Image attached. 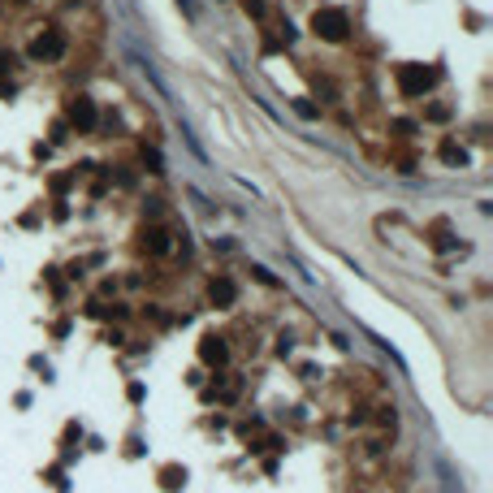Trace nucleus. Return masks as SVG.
I'll return each mask as SVG.
<instances>
[{
    "mask_svg": "<svg viewBox=\"0 0 493 493\" xmlns=\"http://www.w3.org/2000/svg\"><path fill=\"white\" fill-rule=\"evenodd\" d=\"M208 299H212L216 307H230V303L238 299V286H234L230 277H216V282H212V290H208Z\"/></svg>",
    "mask_w": 493,
    "mask_h": 493,
    "instance_id": "obj_6",
    "label": "nucleus"
},
{
    "mask_svg": "<svg viewBox=\"0 0 493 493\" xmlns=\"http://www.w3.org/2000/svg\"><path fill=\"white\" fill-rule=\"evenodd\" d=\"M251 272H255V277H260L264 286H277V277H272V272H268V268H251Z\"/></svg>",
    "mask_w": 493,
    "mask_h": 493,
    "instance_id": "obj_14",
    "label": "nucleus"
},
{
    "mask_svg": "<svg viewBox=\"0 0 493 493\" xmlns=\"http://www.w3.org/2000/svg\"><path fill=\"white\" fill-rule=\"evenodd\" d=\"M442 160H450V164H463V160H467V152H463L459 143H442Z\"/></svg>",
    "mask_w": 493,
    "mask_h": 493,
    "instance_id": "obj_8",
    "label": "nucleus"
},
{
    "mask_svg": "<svg viewBox=\"0 0 493 493\" xmlns=\"http://www.w3.org/2000/svg\"><path fill=\"white\" fill-rule=\"evenodd\" d=\"M428 122H450V108L446 104H433L428 108Z\"/></svg>",
    "mask_w": 493,
    "mask_h": 493,
    "instance_id": "obj_10",
    "label": "nucleus"
},
{
    "mask_svg": "<svg viewBox=\"0 0 493 493\" xmlns=\"http://www.w3.org/2000/svg\"><path fill=\"white\" fill-rule=\"evenodd\" d=\"M143 247L152 255H164V251H169V234H164L160 226H152V230H143Z\"/></svg>",
    "mask_w": 493,
    "mask_h": 493,
    "instance_id": "obj_7",
    "label": "nucleus"
},
{
    "mask_svg": "<svg viewBox=\"0 0 493 493\" xmlns=\"http://www.w3.org/2000/svg\"><path fill=\"white\" fill-rule=\"evenodd\" d=\"M65 57V35L61 31H43L31 39V61H61Z\"/></svg>",
    "mask_w": 493,
    "mask_h": 493,
    "instance_id": "obj_3",
    "label": "nucleus"
},
{
    "mask_svg": "<svg viewBox=\"0 0 493 493\" xmlns=\"http://www.w3.org/2000/svg\"><path fill=\"white\" fill-rule=\"evenodd\" d=\"M437 83V70H428V65H398V91L403 95H424L428 87Z\"/></svg>",
    "mask_w": 493,
    "mask_h": 493,
    "instance_id": "obj_2",
    "label": "nucleus"
},
{
    "mask_svg": "<svg viewBox=\"0 0 493 493\" xmlns=\"http://www.w3.org/2000/svg\"><path fill=\"white\" fill-rule=\"evenodd\" d=\"M312 31H316L324 43H342L346 31H351V18H346V9H316V14H312Z\"/></svg>",
    "mask_w": 493,
    "mask_h": 493,
    "instance_id": "obj_1",
    "label": "nucleus"
},
{
    "mask_svg": "<svg viewBox=\"0 0 493 493\" xmlns=\"http://www.w3.org/2000/svg\"><path fill=\"white\" fill-rule=\"evenodd\" d=\"M247 14H251V18H264V14H268L264 0H247Z\"/></svg>",
    "mask_w": 493,
    "mask_h": 493,
    "instance_id": "obj_13",
    "label": "nucleus"
},
{
    "mask_svg": "<svg viewBox=\"0 0 493 493\" xmlns=\"http://www.w3.org/2000/svg\"><path fill=\"white\" fill-rule=\"evenodd\" d=\"M394 134H415V122H411V117H398V122H394Z\"/></svg>",
    "mask_w": 493,
    "mask_h": 493,
    "instance_id": "obj_11",
    "label": "nucleus"
},
{
    "mask_svg": "<svg viewBox=\"0 0 493 493\" xmlns=\"http://www.w3.org/2000/svg\"><path fill=\"white\" fill-rule=\"evenodd\" d=\"M295 113H299V117H307V122H312V117H320V108H316V104H312V100H295Z\"/></svg>",
    "mask_w": 493,
    "mask_h": 493,
    "instance_id": "obj_9",
    "label": "nucleus"
},
{
    "mask_svg": "<svg viewBox=\"0 0 493 493\" xmlns=\"http://www.w3.org/2000/svg\"><path fill=\"white\" fill-rule=\"evenodd\" d=\"M199 359H203V364H212V368H221V364L230 359V346H226L221 338H216V334H208V338L199 342Z\"/></svg>",
    "mask_w": 493,
    "mask_h": 493,
    "instance_id": "obj_5",
    "label": "nucleus"
},
{
    "mask_svg": "<svg viewBox=\"0 0 493 493\" xmlns=\"http://www.w3.org/2000/svg\"><path fill=\"white\" fill-rule=\"evenodd\" d=\"M70 126H74V130H83V134H91V130L100 126V113H95V100H87V95H78V100L70 104Z\"/></svg>",
    "mask_w": 493,
    "mask_h": 493,
    "instance_id": "obj_4",
    "label": "nucleus"
},
{
    "mask_svg": "<svg viewBox=\"0 0 493 493\" xmlns=\"http://www.w3.org/2000/svg\"><path fill=\"white\" fill-rule=\"evenodd\" d=\"M182 480H186V472H174V467H169V472H164V484H169V489H178Z\"/></svg>",
    "mask_w": 493,
    "mask_h": 493,
    "instance_id": "obj_12",
    "label": "nucleus"
}]
</instances>
